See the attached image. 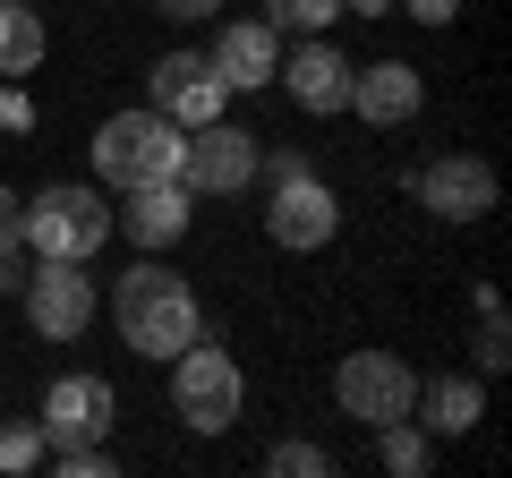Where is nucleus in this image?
<instances>
[{
	"mask_svg": "<svg viewBox=\"0 0 512 478\" xmlns=\"http://www.w3.org/2000/svg\"><path fill=\"white\" fill-rule=\"evenodd\" d=\"M111 316H120V342L137 350V359H154V368H163V359H180V350L205 333L197 291H188V282L171 274L163 257H146V265H128V274H120Z\"/></svg>",
	"mask_w": 512,
	"mask_h": 478,
	"instance_id": "obj_1",
	"label": "nucleus"
},
{
	"mask_svg": "<svg viewBox=\"0 0 512 478\" xmlns=\"http://www.w3.org/2000/svg\"><path fill=\"white\" fill-rule=\"evenodd\" d=\"M180 146H188V129H171L163 111H111L103 129H94V188H146V180H180Z\"/></svg>",
	"mask_w": 512,
	"mask_h": 478,
	"instance_id": "obj_2",
	"label": "nucleus"
},
{
	"mask_svg": "<svg viewBox=\"0 0 512 478\" xmlns=\"http://www.w3.org/2000/svg\"><path fill=\"white\" fill-rule=\"evenodd\" d=\"M103 248H111V188H94V180H52L43 197H26V257L94 265Z\"/></svg>",
	"mask_w": 512,
	"mask_h": 478,
	"instance_id": "obj_3",
	"label": "nucleus"
},
{
	"mask_svg": "<svg viewBox=\"0 0 512 478\" xmlns=\"http://www.w3.org/2000/svg\"><path fill=\"white\" fill-rule=\"evenodd\" d=\"M163 368H171V410H180L188 436H222V427L248 410V376H239V359L214 350L205 333L180 350V359H163Z\"/></svg>",
	"mask_w": 512,
	"mask_h": 478,
	"instance_id": "obj_4",
	"label": "nucleus"
},
{
	"mask_svg": "<svg viewBox=\"0 0 512 478\" xmlns=\"http://www.w3.org/2000/svg\"><path fill=\"white\" fill-rule=\"evenodd\" d=\"M18 308H26V325H35L43 342H77V333L103 316V291H94L86 265L35 257V265H26V282H18Z\"/></svg>",
	"mask_w": 512,
	"mask_h": 478,
	"instance_id": "obj_5",
	"label": "nucleus"
},
{
	"mask_svg": "<svg viewBox=\"0 0 512 478\" xmlns=\"http://www.w3.org/2000/svg\"><path fill=\"white\" fill-rule=\"evenodd\" d=\"M333 402H342V419L384 427V419H410V402H419V376H410L402 350H350L342 368H333Z\"/></svg>",
	"mask_w": 512,
	"mask_h": 478,
	"instance_id": "obj_6",
	"label": "nucleus"
},
{
	"mask_svg": "<svg viewBox=\"0 0 512 478\" xmlns=\"http://www.w3.org/2000/svg\"><path fill=\"white\" fill-rule=\"evenodd\" d=\"M43 444H103L111 427H120V393H111V376H94V368H69V376H52L43 385Z\"/></svg>",
	"mask_w": 512,
	"mask_h": 478,
	"instance_id": "obj_7",
	"label": "nucleus"
},
{
	"mask_svg": "<svg viewBox=\"0 0 512 478\" xmlns=\"http://www.w3.org/2000/svg\"><path fill=\"white\" fill-rule=\"evenodd\" d=\"M333 231H342V197H333L325 171H291V180H274V197H265V239H274V248L308 257V248H325Z\"/></svg>",
	"mask_w": 512,
	"mask_h": 478,
	"instance_id": "obj_8",
	"label": "nucleus"
},
{
	"mask_svg": "<svg viewBox=\"0 0 512 478\" xmlns=\"http://www.w3.org/2000/svg\"><path fill=\"white\" fill-rule=\"evenodd\" d=\"M146 103L163 111L171 129H205V120H222L231 111V86H222V69L205 52H163L146 69Z\"/></svg>",
	"mask_w": 512,
	"mask_h": 478,
	"instance_id": "obj_9",
	"label": "nucleus"
},
{
	"mask_svg": "<svg viewBox=\"0 0 512 478\" xmlns=\"http://www.w3.org/2000/svg\"><path fill=\"white\" fill-rule=\"evenodd\" d=\"M350 69H359V60H350L333 35H299L291 52H282L274 86L291 94V103L308 111V120H333V111H350Z\"/></svg>",
	"mask_w": 512,
	"mask_h": 478,
	"instance_id": "obj_10",
	"label": "nucleus"
},
{
	"mask_svg": "<svg viewBox=\"0 0 512 478\" xmlns=\"http://www.w3.org/2000/svg\"><path fill=\"white\" fill-rule=\"evenodd\" d=\"M180 180H188V197H239V188L256 180V137L231 129V111H222V120H205V129H188Z\"/></svg>",
	"mask_w": 512,
	"mask_h": 478,
	"instance_id": "obj_11",
	"label": "nucleus"
},
{
	"mask_svg": "<svg viewBox=\"0 0 512 478\" xmlns=\"http://www.w3.org/2000/svg\"><path fill=\"white\" fill-rule=\"evenodd\" d=\"M410 188H419V205H427L436 222H453V231H470V222L495 214V163H487V154H461V146L436 154Z\"/></svg>",
	"mask_w": 512,
	"mask_h": 478,
	"instance_id": "obj_12",
	"label": "nucleus"
},
{
	"mask_svg": "<svg viewBox=\"0 0 512 478\" xmlns=\"http://www.w3.org/2000/svg\"><path fill=\"white\" fill-rule=\"evenodd\" d=\"M111 231H120V239H137L146 257L180 248V239H188V180H146V188H120V205H111Z\"/></svg>",
	"mask_w": 512,
	"mask_h": 478,
	"instance_id": "obj_13",
	"label": "nucleus"
},
{
	"mask_svg": "<svg viewBox=\"0 0 512 478\" xmlns=\"http://www.w3.org/2000/svg\"><path fill=\"white\" fill-rule=\"evenodd\" d=\"M205 60L222 69V86H231V94H256V86H274V69H282V26L274 18H231Z\"/></svg>",
	"mask_w": 512,
	"mask_h": 478,
	"instance_id": "obj_14",
	"label": "nucleus"
},
{
	"mask_svg": "<svg viewBox=\"0 0 512 478\" xmlns=\"http://www.w3.org/2000/svg\"><path fill=\"white\" fill-rule=\"evenodd\" d=\"M419 103H427V77L410 60H367V69H350V111H359L367 129H402V120H419Z\"/></svg>",
	"mask_w": 512,
	"mask_h": 478,
	"instance_id": "obj_15",
	"label": "nucleus"
},
{
	"mask_svg": "<svg viewBox=\"0 0 512 478\" xmlns=\"http://www.w3.org/2000/svg\"><path fill=\"white\" fill-rule=\"evenodd\" d=\"M410 419H419L427 436H470V427L487 419V385H478V376H427L419 402H410Z\"/></svg>",
	"mask_w": 512,
	"mask_h": 478,
	"instance_id": "obj_16",
	"label": "nucleus"
},
{
	"mask_svg": "<svg viewBox=\"0 0 512 478\" xmlns=\"http://www.w3.org/2000/svg\"><path fill=\"white\" fill-rule=\"evenodd\" d=\"M52 52V26H43L35 0H0V77H35Z\"/></svg>",
	"mask_w": 512,
	"mask_h": 478,
	"instance_id": "obj_17",
	"label": "nucleus"
},
{
	"mask_svg": "<svg viewBox=\"0 0 512 478\" xmlns=\"http://www.w3.org/2000/svg\"><path fill=\"white\" fill-rule=\"evenodd\" d=\"M376 461H384L393 478H419L427 461H436V436H427L419 419H384V427H376Z\"/></svg>",
	"mask_w": 512,
	"mask_h": 478,
	"instance_id": "obj_18",
	"label": "nucleus"
},
{
	"mask_svg": "<svg viewBox=\"0 0 512 478\" xmlns=\"http://www.w3.org/2000/svg\"><path fill=\"white\" fill-rule=\"evenodd\" d=\"M470 308H478V376H504L512 368V333H504V299L478 282L470 291Z\"/></svg>",
	"mask_w": 512,
	"mask_h": 478,
	"instance_id": "obj_19",
	"label": "nucleus"
},
{
	"mask_svg": "<svg viewBox=\"0 0 512 478\" xmlns=\"http://www.w3.org/2000/svg\"><path fill=\"white\" fill-rule=\"evenodd\" d=\"M265 18H274L282 35H333L342 0H265Z\"/></svg>",
	"mask_w": 512,
	"mask_h": 478,
	"instance_id": "obj_20",
	"label": "nucleus"
},
{
	"mask_svg": "<svg viewBox=\"0 0 512 478\" xmlns=\"http://www.w3.org/2000/svg\"><path fill=\"white\" fill-rule=\"evenodd\" d=\"M43 453H52V444H43V427H35V419H9V427H0V470H9V478L35 470Z\"/></svg>",
	"mask_w": 512,
	"mask_h": 478,
	"instance_id": "obj_21",
	"label": "nucleus"
},
{
	"mask_svg": "<svg viewBox=\"0 0 512 478\" xmlns=\"http://www.w3.org/2000/svg\"><path fill=\"white\" fill-rule=\"evenodd\" d=\"M265 470L274 478H333V461H325V444H274Z\"/></svg>",
	"mask_w": 512,
	"mask_h": 478,
	"instance_id": "obj_22",
	"label": "nucleus"
},
{
	"mask_svg": "<svg viewBox=\"0 0 512 478\" xmlns=\"http://www.w3.org/2000/svg\"><path fill=\"white\" fill-rule=\"evenodd\" d=\"M52 470L60 478H111V470H120V453H111V444H60Z\"/></svg>",
	"mask_w": 512,
	"mask_h": 478,
	"instance_id": "obj_23",
	"label": "nucleus"
},
{
	"mask_svg": "<svg viewBox=\"0 0 512 478\" xmlns=\"http://www.w3.org/2000/svg\"><path fill=\"white\" fill-rule=\"evenodd\" d=\"M18 248H26V197L0 180V257H18Z\"/></svg>",
	"mask_w": 512,
	"mask_h": 478,
	"instance_id": "obj_24",
	"label": "nucleus"
},
{
	"mask_svg": "<svg viewBox=\"0 0 512 478\" xmlns=\"http://www.w3.org/2000/svg\"><path fill=\"white\" fill-rule=\"evenodd\" d=\"M0 129H35V94H26V77H0Z\"/></svg>",
	"mask_w": 512,
	"mask_h": 478,
	"instance_id": "obj_25",
	"label": "nucleus"
},
{
	"mask_svg": "<svg viewBox=\"0 0 512 478\" xmlns=\"http://www.w3.org/2000/svg\"><path fill=\"white\" fill-rule=\"evenodd\" d=\"M402 18H410V26H453L461 0H402Z\"/></svg>",
	"mask_w": 512,
	"mask_h": 478,
	"instance_id": "obj_26",
	"label": "nucleus"
},
{
	"mask_svg": "<svg viewBox=\"0 0 512 478\" xmlns=\"http://www.w3.org/2000/svg\"><path fill=\"white\" fill-rule=\"evenodd\" d=\"M154 9H163L171 26H205V18H214V9H222V0H154Z\"/></svg>",
	"mask_w": 512,
	"mask_h": 478,
	"instance_id": "obj_27",
	"label": "nucleus"
},
{
	"mask_svg": "<svg viewBox=\"0 0 512 478\" xmlns=\"http://www.w3.org/2000/svg\"><path fill=\"white\" fill-rule=\"evenodd\" d=\"M18 282H26V248H18V257H0V299H18Z\"/></svg>",
	"mask_w": 512,
	"mask_h": 478,
	"instance_id": "obj_28",
	"label": "nucleus"
},
{
	"mask_svg": "<svg viewBox=\"0 0 512 478\" xmlns=\"http://www.w3.org/2000/svg\"><path fill=\"white\" fill-rule=\"evenodd\" d=\"M342 18H393V0H342Z\"/></svg>",
	"mask_w": 512,
	"mask_h": 478,
	"instance_id": "obj_29",
	"label": "nucleus"
}]
</instances>
